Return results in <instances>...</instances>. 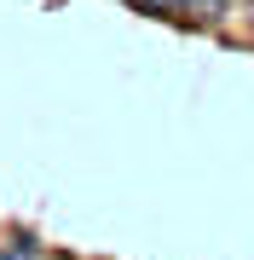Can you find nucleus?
Returning a JSON list of instances; mask_svg holds the SVG:
<instances>
[{"mask_svg":"<svg viewBox=\"0 0 254 260\" xmlns=\"http://www.w3.org/2000/svg\"><path fill=\"white\" fill-rule=\"evenodd\" d=\"M0 260H41V254H35V249H29V243H12V249H6V254H0Z\"/></svg>","mask_w":254,"mask_h":260,"instance_id":"obj_2","label":"nucleus"},{"mask_svg":"<svg viewBox=\"0 0 254 260\" xmlns=\"http://www.w3.org/2000/svg\"><path fill=\"white\" fill-rule=\"evenodd\" d=\"M144 12H179V6H191V0H139Z\"/></svg>","mask_w":254,"mask_h":260,"instance_id":"obj_1","label":"nucleus"}]
</instances>
